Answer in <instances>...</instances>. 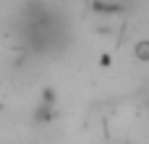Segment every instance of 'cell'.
<instances>
[{"instance_id": "cell-1", "label": "cell", "mask_w": 149, "mask_h": 144, "mask_svg": "<svg viewBox=\"0 0 149 144\" xmlns=\"http://www.w3.org/2000/svg\"><path fill=\"white\" fill-rule=\"evenodd\" d=\"M92 8L100 10V13H120V10H126V5L120 0H94Z\"/></svg>"}, {"instance_id": "cell-2", "label": "cell", "mask_w": 149, "mask_h": 144, "mask_svg": "<svg viewBox=\"0 0 149 144\" xmlns=\"http://www.w3.org/2000/svg\"><path fill=\"white\" fill-rule=\"evenodd\" d=\"M52 115H55V110H52V105H47V102H39V108L31 113L34 123H50V121H52Z\"/></svg>"}, {"instance_id": "cell-3", "label": "cell", "mask_w": 149, "mask_h": 144, "mask_svg": "<svg viewBox=\"0 0 149 144\" xmlns=\"http://www.w3.org/2000/svg\"><path fill=\"white\" fill-rule=\"evenodd\" d=\"M136 55H139L141 60H147L149 58V42H139V45H136Z\"/></svg>"}, {"instance_id": "cell-4", "label": "cell", "mask_w": 149, "mask_h": 144, "mask_svg": "<svg viewBox=\"0 0 149 144\" xmlns=\"http://www.w3.org/2000/svg\"><path fill=\"white\" fill-rule=\"evenodd\" d=\"M42 102L55 105V92H52V89H45V92H42Z\"/></svg>"}]
</instances>
